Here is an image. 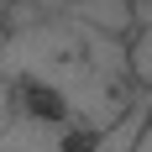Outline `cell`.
Here are the masks:
<instances>
[{
	"label": "cell",
	"mask_w": 152,
	"mask_h": 152,
	"mask_svg": "<svg viewBox=\"0 0 152 152\" xmlns=\"http://www.w3.org/2000/svg\"><path fill=\"white\" fill-rule=\"evenodd\" d=\"M131 37L42 16L5 37V152H74L131 110Z\"/></svg>",
	"instance_id": "1"
},
{
	"label": "cell",
	"mask_w": 152,
	"mask_h": 152,
	"mask_svg": "<svg viewBox=\"0 0 152 152\" xmlns=\"http://www.w3.org/2000/svg\"><path fill=\"white\" fill-rule=\"evenodd\" d=\"M137 16H142V26L131 31V74L142 89H152V5L137 0Z\"/></svg>",
	"instance_id": "2"
},
{
	"label": "cell",
	"mask_w": 152,
	"mask_h": 152,
	"mask_svg": "<svg viewBox=\"0 0 152 152\" xmlns=\"http://www.w3.org/2000/svg\"><path fill=\"white\" fill-rule=\"evenodd\" d=\"M131 152H152V121L142 126V137H137V147H131Z\"/></svg>",
	"instance_id": "3"
},
{
	"label": "cell",
	"mask_w": 152,
	"mask_h": 152,
	"mask_svg": "<svg viewBox=\"0 0 152 152\" xmlns=\"http://www.w3.org/2000/svg\"><path fill=\"white\" fill-rule=\"evenodd\" d=\"M142 5H152V0H142Z\"/></svg>",
	"instance_id": "4"
}]
</instances>
